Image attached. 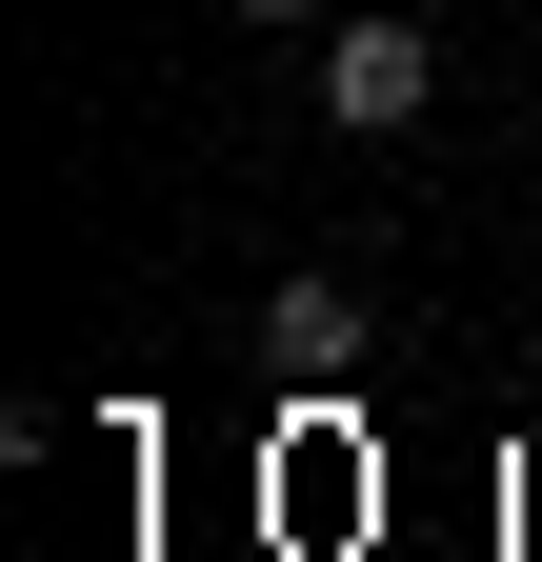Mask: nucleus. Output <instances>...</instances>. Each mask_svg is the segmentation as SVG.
Masks as SVG:
<instances>
[{
    "instance_id": "obj_3",
    "label": "nucleus",
    "mask_w": 542,
    "mask_h": 562,
    "mask_svg": "<svg viewBox=\"0 0 542 562\" xmlns=\"http://www.w3.org/2000/svg\"><path fill=\"white\" fill-rule=\"evenodd\" d=\"M241 21H342V0H241Z\"/></svg>"
},
{
    "instance_id": "obj_2",
    "label": "nucleus",
    "mask_w": 542,
    "mask_h": 562,
    "mask_svg": "<svg viewBox=\"0 0 542 562\" xmlns=\"http://www.w3.org/2000/svg\"><path fill=\"white\" fill-rule=\"evenodd\" d=\"M261 341H282L302 382H342V362H362V281H321V261H302L282 302H261Z\"/></svg>"
},
{
    "instance_id": "obj_1",
    "label": "nucleus",
    "mask_w": 542,
    "mask_h": 562,
    "mask_svg": "<svg viewBox=\"0 0 542 562\" xmlns=\"http://www.w3.org/2000/svg\"><path fill=\"white\" fill-rule=\"evenodd\" d=\"M442 101V21H321V121L342 140H402Z\"/></svg>"
}]
</instances>
